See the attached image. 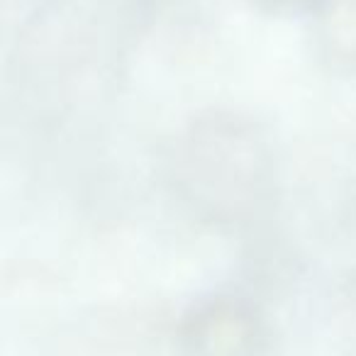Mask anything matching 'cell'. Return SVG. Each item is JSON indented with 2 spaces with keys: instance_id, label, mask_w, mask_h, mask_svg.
Here are the masks:
<instances>
[{
  "instance_id": "cell-1",
  "label": "cell",
  "mask_w": 356,
  "mask_h": 356,
  "mask_svg": "<svg viewBox=\"0 0 356 356\" xmlns=\"http://www.w3.org/2000/svg\"><path fill=\"white\" fill-rule=\"evenodd\" d=\"M261 327L249 307L237 300L203 305L188 322L191 356H257Z\"/></svg>"
},
{
  "instance_id": "cell-2",
  "label": "cell",
  "mask_w": 356,
  "mask_h": 356,
  "mask_svg": "<svg viewBox=\"0 0 356 356\" xmlns=\"http://www.w3.org/2000/svg\"><path fill=\"white\" fill-rule=\"evenodd\" d=\"M273 6H291V8H298V6H312L315 0H268Z\"/></svg>"
}]
</instances>
